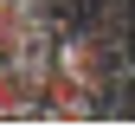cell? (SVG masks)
<instances>
[{
    "mask_svg": "<svg viewBox=\"0 0 135 129\" xmlns=\"http://www.w3.org/2000/svg\"><path fill=\"white\" fill-rule=\"evenodd\" d=\"M103 97H97L84 77H71L64 64L45 71V90H39V123H103Z\"/></svg>",
    "mask_w": 135,
    "mask_h": 129,
    "instance_id": "obj_1",
    "label": "cell"
},
{
    "mask_svg": "<svg viewBox=\"0 0 135 129\" xmlns=\"http://www.w3.org/2000/svg\"><path fill=\"white\" fill-rule=\"evenodd\" d=\"M39 90H45V71H32L26 58L0 64V123H39Z\"/></svg>",
    "mask_w": 135,
    "mask_h": 129,
    "instance_id": "obj_2",
    "label": "cell"
}]
</instances>
